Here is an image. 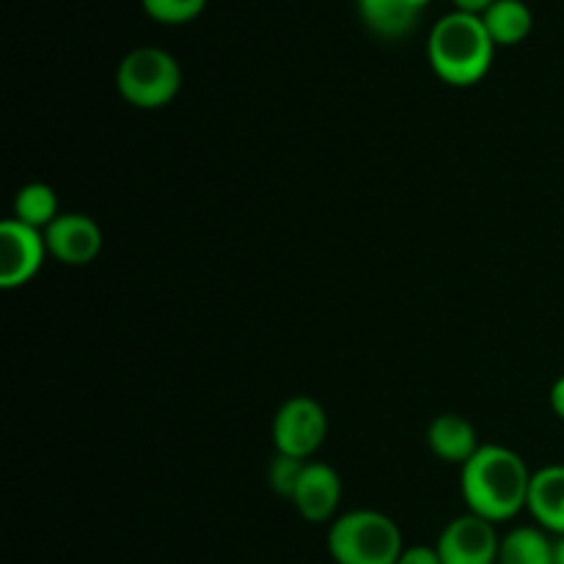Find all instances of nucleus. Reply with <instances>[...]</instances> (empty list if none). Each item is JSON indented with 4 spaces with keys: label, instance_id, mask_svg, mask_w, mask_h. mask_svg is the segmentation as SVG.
Returning a JSON list of instances; mask_svg holds the SVG:
<instances>
[{
    "label": "nucleus",
    "instance_id": "39448f33",
    "mask_svg": "<svg viewBox=\"0 0 564 564\" xmlns=\"http://www.w3.org/2000/svg\"><path fill=\"white\" fill-rule=\"evenodd\" d=\"M325 435H328V416L312 397H292L273 419V441L279 455L308 460L323 446Z\"/></svg>",
    "mask_w": 564,
    "mask_h": 564
},
{
    "label": "nucleus",
    "instance_id": "412c9836",
    "mask_svg": "<svg viewBox=\"0 0 564 564\" xmlns=\"http://www.w3.org/2000/svg\"><path fill=\"white\" fill-rule=\"evenodd\" d=\"M554 560H556V564H564V534L554 540Z\"/></svg>",
    "mask_w": 564,
    "mask_h": 564
},
{
    "label": "nucleus",
    "instance_id": "4468645a",
    "mask_svg": "<svg viewBox=\"0 0 564 564\" xmlns=\"http://www.w3.org/2000/svg\"><path fill=\"white\" fill-rule=\"evenodd\" d=\"M499 564H556L554 540L540 527H516L501 538Z\"/></svg>",
    "mask_w": 564,
    "mask_h": 564
},
{
    "label": "nucleus",
    "instance_id": "f257e3e1",
    "mask_svg": "<svg viewBox=\"0 0 564 564\" xmlns=\"http://www.w3.org/2000/svg\"><path fill=\"white\" fill-rule=\"evenodd\" d=\"M529 485L532 474L523 457L499 444L479 446L460 474V490L468 512L490 523L510 521L527 510Z\"/></svg>",
    "mask_w": 564,
    "mask_h": 564
},
{
    "label": "nucleus",
    "instance_id": "aec40b11",
    "mask_svg": "<svg viewBox=\"0 0 564 564\" xmlns=\"http://www.w3.org/2000/svg\"><path fill=\"white\" fill-rule=\"evenodd\" d=\"M457 6V11H468V14H482L494 0H452Z\"/></svg>",
    "mask_w": 564,
    "mask_h": 564
},
{
    "label": "nucleus",
    "instance_id": "9b49d317",
    "mask_svg": "<svg viewBox=\"0 0 564 564\" xmlns=\"http://www.w3.org/2000/svg\"><path fill=\"white\" fill-rule=\"evenodd\" d=\"M364 25L383 39H400L413 31L430 0H356Z\"/></svg>",
    "mask_w": 564,
    "mask_h": 564
},
{
    "label": "nucleus",
    "instance_id": "a211bd4d",
    "mask_svg": "<svg viewBox=\"0 0 564 564\" xmlns=\"http://www.w3.org/2000/svg\"><path fill=\"white\" fill-rule=\"evenodd\" d=\"M397 564H444L438 556L435 545H411V549L402 551L400 562Z\"/></svg>",
    "mask_w": 564,
    "mask_h": 564
},
{
    "label": "nucleus",
    "instance_id": "f8f14e48",
    "mask_svg": "<svg viewBox=\"0 0 564 564\" xmlns=\"http://www.w3.org/2000/svg\"><path fill=\"white\" fill-rule=\"evenodd\" d=\"M427 444L438 460L457 463V466H466L479 449L474 424L457 413H441L433 419L427 430Z\"/></svg>",
    "mask_w": 564,
    "mask_h": 564
},
{
    "label": "nucleus",
    "instance_id": "2eb2a0df",
    "mask_svg": "<svg viewBox=\"0 0 564 564\" xmlns=\"http://www.w3.org/2000/svg\"><path fill=\"white\" fill-rule=\"evenodd\" d=\"M58 215V196L44 182H31V185L20 187V193L14 196V220L31 226V229L44 231Z\"/></svg>",
    "mask_w": 564,
    "mask_h": 564
},
{
    "label": "nucleus",
    "instance_id": "6ab92c4d",
    "mask_svg": "<svg viewBox=\"0 0 564 564\" xmlns=\"http://www.w3.org/2000/svg\"><path fill=\"white\" fill-rule=\"evenodd\" d=\"M551 408H554L556 416L564 422V375L562 378H556V383L551 386Z\"/></svg>",
    "mask_w": 564,
    "mask_h": 564
},
{
    "label": "nucleus",
    "instance_id": "6e6552de",
    "mask_svg": "<svg viewBox=\"0 0 564 564\" xmlns=\"http://www.w3.org/2000/svg\"><path fill=\"white\" fill-rule=\"evenodd\" d=\"M44 242H47L50 257L80 268V264L94 262L102 251V229L97 220L83 213H61L44 229Z\"/></svg>",
    "mask_w": 564,
    "mask_h": 564
},
{
    "label": "nucleus",
    "instance_id": "f3484780",
    "mask_svg": "<svg viewBox=\"0 0 564 564\" xmlns=\"http://www.w3.org/2000/svg\"><path fill=\"white\" fill-rule=\"evenodd\" d=\"M306 463L308 460H301V457L275 455L268 468L270 488H273L279 496H284V499L292 501V496H295L297 490V482H301L303 471H306Z\"/></svg>",
    "mask_w": 564,
    "mask_h": 564
},
{
    "label": "nucleus",
    "instance_id": "1a4fd4ad",
    "mask_svg": "<svg viewBox=\"0 0 564 564\" xmlns=\"http://www.w3.org/2000/svg\"><path fill=\"white\" fill-rule=\"evenodd\" d=\"M341 501V479L325 463H306V471H303L301 482H297L295 496H292V505L297 507L306 521L323 523L339 510Z\"/></svg>",
    "mask_w": 564,
    "mask_h": 564
},
{
    "label": "nucleus",
    "instance_id": "dca6fc26",
    "mask_svg": "<svg viewBox=\"0 0 564 564\" xmlns=\"http://www.w3.org/2000/svg\"><path fill=\"white\" fill-rule=\"evenodd\" d=\"M141 3L152 20L165 22V25H182V22L196 20L207 0H141Z\"/></svg>",
    "mask_w": 564,
    "mask_h": 564
},
{
    "label": "nucleus",
    "instance_id": "20e7f679",
    "mask_svg": "<svg viewBox=\"0 0 564 564\" xmlns=\"http://www.w3.org/2000/svg\"><path fill=\"white\" fill-rule=\"evenodd\" d=\"M116 86L135 108H163L182 88L180 61L160 47H135L121 58Z\"/></svg>",
    "mask_w": 564,
    "mask_h": 564
},
{
    "label": "nucleus",
    "instance_id": "9d476101",
    "mask_svg": "<svg viewBox=\"0 0 564 564\" xmlns=\"http://www.w3.org/2000/svg\"><path fill=\"white\" fill-rule=\"evenodd\" d=\"M527 510L540 529L562 538L564 534V466H545L532 474Z\"/></svg>",
    "mask_w": 564,
    "mask_h": 564
},
{
    "label": "nucleus",
    "instance_id": "f03ea898",
    "mask_svg": "<svg viewBox=\"0 0 564 564\" xmlns=\"http://www.w3.org/2000/svg\"><path fill=\"white\" fill-rule=\"evenodd\" d=\"M496 42L485 28L482 14L449 11L433 25L427 58L435 75L449 86H474L494 64Z\"/></svg>",
    "mask_w": 564,
    "mask_h": 564
},
{
    "label": "nucleus",
    "instance_id": "0eeeda50",
    "mask_svg": "<svg viewBox=\"0 0 564 564\" xmlns=\"http://www.w3.org/2000/svg\"><path fill=\"white\" fill-rule=\"evenodd\" d=\"M47 242L44 231L9 218L0 226V286L17 290L42 270Z\"/></svg>",
    "mask_w": 564,
    "mask_h": 564
},
{
    "label": "nucleus",
    "instance_id": "7ed1b4c3",
    "mask_svg": "<svg viewBox=\"0 0 564 564\" xmlns=\"http://www.w3.org/2000/svg\"><path fill=\"white\" fill-rule=\"evenodd\" d=\"M328 551L336 564H397L405 545L400 527L386 512L352 510L330 527Z\"/></svg>",
    "mask_w": 564,
    "mask_h": 564
},
{
    "label": "nucleus",
    "instance_id": "423d86ee",
    "mask_svg": "<svg viewBox=\"0 0 564 564\" xmlns=\"http://www.w3.org/2000/svg\"><path fill=\"white\" fill-rule=\"evenodd\" d=\"M499 545L496 523L466 512L446 523L435 549L444 564H499Z\"/></svg>",
    "mask_w": 564,
    "mask_h": 564
},
{
    "label": "nucleus",
    "instance_id": "ddd939ff",
    "mask_svg": "<svg viewBox=\"0 0 564 564\" xmlns=\"http://www.w3.org/2000/svg\"><path fill=\"white\" fill-rule=\"evenodd\" d=\"M482 22L488 28L490 39L496 42V47L499 44L510 47V44H521L532 33L534 17L523 0H494L482 11Z\"/></svg>",
    "mask_w": 564,
    "mask_h": 564
}]
</instances>
